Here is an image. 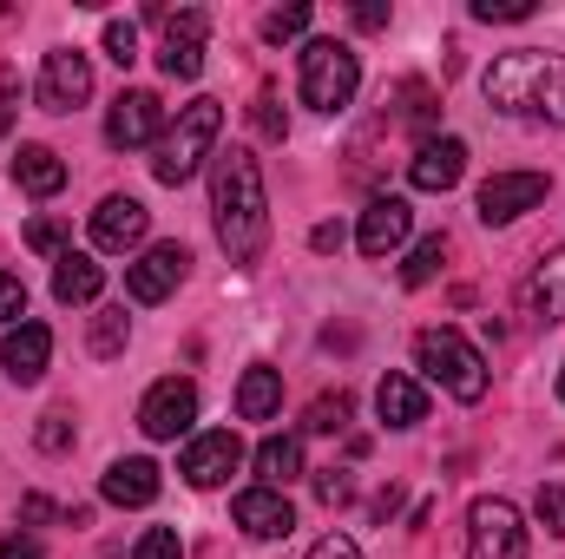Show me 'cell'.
I'll list each match as a JSON object with an SVG mask.
<instances>
[{
	"mask_svg": "<svg viewBox=\"0 0 565 559\" xmlns=\"http://www.w3.org/2000/svg\"><path fill=\"white\" fill-rule=\"evenodd\" d=\"M211 211H217V238L237 264H257L264 244H270V191H264V171L244 145L217 151L211 158Z\"/></svg>",
	"mask_w": 565,
	"mask_h": 559,
	"instance_id": "obj_1",
	"label": "cell"
},
{
	"mask_svg": "<svg viewBox=\"0 0 565 559\" xmlns=\"http://www.w3.org/2000/svg\"><path fill=\"white\" fill-rule=\"evenodd\" d=\"M480 93L507 119H553V126H565V53H540V46L500 53L487 66V80H480Z\"/></svg>",
	"mask_w": 565,
	"mask_h": 559,
	"instance_id": "obj_2",
	"label": "cell"
},
{
	"mask_svg": "<svg viewBox=\"0 0 565 559\" xmlns=\"http://www.w3.org/2000/svg\"><path fill=\"white\" fill-rule=\"evenodd\" d=\"M217 133H224V106H217V99L178 106V126L151 145V178H158V184H191L198 165L217 158Z\"/></svg>",
	"mask_w": 565,
	"mask_h": 559,
	"instance_id": "obj_3",
	"label": "cell"
},
{
	"mask_svg": "<svg viewBox=\"0 0 565 559\" xmlns=\"http://www.w3.org/2000/svg\"><path fill=\"white\" fill-rule=\"evenodd\" d=\"M415 369L427 382H440L454 402H480L487 395V356L460 329H422L415 336Z\"/></svg>",
	"mask_w": 565,
	"mask_h": 559,
	"instance_id": "obj_4",
	"label": "cell"
},
{
	"mask_svg": "<svg viewBox=\"0 0 565 559\" xmlns=\"http://www.w3.org/2000/svg\"><path fill=\"white\" fill-rule=\"evenodd\" d=\"M355 86H362L355 46H342V40H309V46H302V80H296L302 106L342 113V106H355Z\"/></svg>",
	"mask_w": 565,
	"mask_h": 559,
	"instance_id": "obj_5",
	"label": "cell"
},
{
	"mask_svg": "<svg viewBox=\"0 0 565 559\" xmlns=\"http://www.w3.org/2000/svg\"><path fill=\"white\" fill-rule=\"evenodd\" d=\"M467 559H526V520L513 500H473L467 507Z\"/></svg>",
	"mask_w": 565,
	"mask_h": 559,
	"instance_id": "obj_6",
	"label": "cell"
},
{
	"mask_svg": "<svg viewBox=\"0 0 565 559\" xmlns=\"http://www.w3.org/2000/svg\"><path fill=\"white\" fill-rule=\"evenodd\" d=\"M151 20L164 27L158 66H164L171 80H198V73H204V33H211V20H204L198 7H184V13H158V7H151Z\"/></svg>",
	"mask_w": 565,
	"mask_h": 559,
	"instance_id": "obj_7",
	"label": "cell"
},
{
	"mask_svg": "<svg viewBox=\"0 0 565 559\" xmlns=\"http://www.w3.org/2000/svg\"><path fill=\"white\" fill-rule=\"evenodd\" d=\"M93 99V60L79 46H53L40 66V113H73Z\"/></svg>",
	"mask_w": 565,
	"mask_h": 559,
	"instance_id": "obj_8",
	"label": "cell"
},
{
	"mask_svg": "<svg viewBox=\"0 0 565 559\" xmlns=\"http://www.w3.org/2000/svg\"><path fill=\"white\" fill-rule=\"evenodd\" d=\"M546 191H553L546 171H493V178L480 184V224H513V218H526L533 204H546Z\"/></svg>",
	"mask_w": 565,
	"mask_h": 559,
	"instance_id": "obj_9",
	"label": "cell"
},
{
	"mask_svg": "<svg viewBox=\"0 0 565 559\" xmlns=\"http://www.w3.org/2000/svg\"><path fill=\"white\" fill-rule=\"evenodd\" d=\"M237 467H244V441H237L231 428L191 434V441H184V454H178V474H184L191 487H224Z\"/></svg>",
	"mask_w": 565,
	"mask_h": 559,
	"instance_id": "obj_10",
	"label": "cell"
},
{
	"mask_svg": "<svg viewBox=\"0 0 565 559\" xmlns=\"http://www.w3.org/2000/svg\"><path fill=\"white\" fill-rule=\"evenodd\" d=\"M191 421H198V382H184V376L151 382V395L139 402V428L151 441H178V434H191Z\"/></svg>",
	"mask_w": 565,
	"mask_h": 559,
	"instance_id": "obj_11",
	"label": "cell"
},
{
	"mask_svg": "<svg viewBox=\"0 0 565 559\" xmlns=\"http://www.w3.org/2000/svg\"><path fill=\"white\" fill-rule=\"evenodd\" d=\"M164 139V106H158V93H119L113 99V113H106V145H119V151H139V145H158Z\"/></svg>",
	"mask_w": 565,
	"mask_h": 559,
	"instance_id": "obj_12",
	"label": "cell"
},
{
	"mask_svg": "<svg viewBox=\"0 0 565 559\" xmlns=\"http://www.w3.org/2000/svg\"><path fill=\"white\" fill-rule=\"evenodd\" d=\"M184 264H191L184 244H151L139 264H126V296H132V303H164V296L184 283Z\"/></svg>",
	"mask_w": 565,
	"mask_h": 559,
	"instance_id": "obj_13",
	"label": "cell"
},
{
	"mask_svg": "<svg viewBox=\"0 0 565 559\" xmlns=\"http://www.w3.org/2000/svg\"><path fill=\"white\" fill-rule=\"evenodd\" d=\"M408 231H415V211H408V198H375V204L362 211V231H355V244H362V257H395V251L408 244Z\"/></svg>",
	"mask_w": 565,
	"mask_h": 559,
	"instance_id": "obj_14",
	"label": "cell"
},
{
	"mask_svg": "<svg viewBox=\"0 0 565 559\" xmlns=\"http://www.w3.org/2000/svg\"><path fill=\"white\" fill-rule=\"evenodd\" d=\"M231 514H237V527H244L250 540H282V534L296 527V507H289L282 487H244Z\"/></svg>",
	"mask_w": 565,
	"mask_h": 559,
	"instance_id": "obj_15",
	"label": "cell"
},
{
	"mask_svg": "<svg viewBox=\"0 0 565 559\" xmlns=\"http://www.w3.org/2000/svg\"><path fill=\"white\" fill-rule=\"evenodd\" d=\"M46 362H53V329H46V323H20V329H7V342H0V369H7L20 389L40 382Z\"/></svg>",
	"mask_w": 565,
	"mask_h": 559,
	"instance_id": "obj_16",
	"label": "cell"
},
{
	"mask_svg": "<svg viewBox=\"0 0 565 559\" xmlns=\"http://www.w3.org/2000/svg\"><path fill=\"white\" fill-rule=\"evenodd\" d=\"M145 231H151V211H145L139 198H106L93 211V244L99 251H139Z\"/></svg>",
	"mask_w": 565,
	"mask_h": 559,
	"instance_id": "obj_17",
	"label": "cell"
},
{
	"mask_svg": "<svg viewBox=\"0 0 565 559\" xmlns=\"http://www.w3.org/2000/svg\"><path fill=\"white\" fill-rule=\"evenodd\" d=\"M467 171V145L460 139H422L415 158H408V184L415 191H454Z\"/></svg>",
	"mask_w": 565,
	"mask_h": 559,
	"instance_id": "obj_18",
	"label": "cell"
},
{
	"mask_svg": "<svg viewBox=\"0 0 565 559\" xmlns=\"http://www.w3.org/2000/svg\"><path fill=\"white\" fill-rule=\"evenodd\" d=\"M520 316H533V323H565V251L540 257V271L520 283Z\"/></svg>",
	"mask_w": 565,
	"mask_h": 559,
	"instance_id": "obj_19",
	"label": "cell"
},
{
	"mask_svg": "<svg viewBox=\"0 0 565 559\" xmlns=\"http://www.w3.org/2000/svg\"><path fill=\"white\" fill-rule=\"evenodd\" d=\"M158 461H145V454H126V461H113L106 467V481H99V494L113 500V507H151L158 500Z\"/></svg>",
	"mask_w": 565,
	"mask_h": 559,
	"instance_id": "obj_20",
	"label": "cell"
},
{
	"mask_svg": "<svg viewBox=\"0 0 565 559\" xmlns=\"http://www.w3.org/2000/svg\"><path fill=\"white\" fill-rule=\"evenodd\" d=\"M375 415L388 421V428H415V421H427V389L415 382V376H382V389H375Z\"/></svg>",
	"mask_w": 565,
	"mask_h": 559,
	"instance_id": "obj_21",
	"label": "cell"
},
{
	"mask_svg": "<svg viewBox=\"0 0 565 559\" xmlns=\"http://www.w3.org/2000/svg\"><path fill=\"white\" fill-rule=\"evenodd\" d=\"M13 184H20L26 198H53V191L66 184L60 151H53V145H20V151H13Z\"/></svg>",
	"mask_w": 565,
	"mask_h": 559,
	"instance_id": "obj_22",
	"label": "cell"
},
{
	"mask_svg": "<svg viewBox=\"0 0 565 559\" xmlns=\"http://www.w3.org/2000/svg\"><path fill=\"white\" fill-rule=\"evenodd\" d=\"M99 289H106V271H99L86 251H60V257H53V296H60V303H93Z\"/></svg>",
	"mask_w": 565,
	"mask_h": 559,
	"instance_id": "obj_23",
	"label": "cell"
},
{
	"mask_svg": "<svg viewBox=\"0 0 565 559\" xmlns=\"http://www.w3.org/2000/svg\"><path fill=\"white\" fill-rule=\"evenodd\" d=\"M282 409V376L277 369H244V382H237V415L244 421H270Z\"/></svg>",
	"mask_w": 565,
	"mask_h": 559,
	"instance_id": "obj_24",
	"label": "cell"
},
{
	"mask_svg": "<svg viewBox=\"0 0 565 559\" xmlns=\"http://www.w3.org/2000/svg\"><path fill=\"white\" fill-rule=\"evenodd\" d=\"M250 461H257L264 487H289V481L302 474V441H296V434H270V441H264Z\"/></svg>",
	"mask_w": 565,
	"mask_h": 559,
	"instance_id": "obj_25",
	"label": "cell"
},
{
	"mask_svg": "<svg viewBox=\"0 0 565 559\" xmlns=\"http://www.w3.org/2000/svg\"><path fill=\"white\" fill-rule=\"evenodd\" d=\"M349 415H355V402H349V389H335V395H316V402H309V421H302V428H309V434H342Z\"/></svg>",
	"mask_w": 565,
	"mask_h": 559,
	"instance_id": "obj_26",
	"label": "cell"
},
{
	"mask_svg": "<svg viewBox=\"0 0 565 559\" xmlns=\"http://www.w3.org/2000/svg\"><path fill=\"white\" fill-rule=\"evenodd\" d=\"M126 336H132L126 309H99V316H93V336H86V342H93V356H119V349H126Z\"/></svg>",
	"mask_w": 565,
	"mask_h": 559,
	"instance_id": "obj_27",
	"label": "cell"
},
{
	"mask_svg": "<svg viewBox=\"0 0 565 559\" xmlns=\"http://www.w3.org/2000/svg\"><path fill=\"white\" fill-rule=\"evenodd\" d=\"M440 257H447V238H422V244H415V257L402 264V283H408V289H422V283H434V271H440Z\"/></svg>",
	"mask_w": 565,
	"mask_h": 559,
	"instance_id": "obj_28",
	"label": "cell"
},
{
	"mask_svg": "<svg viewBox=\"0 0 565 559\" xmlns=\"http://www.w3.org/2000/svg\"><path fill=\"white\" fill-rule=\"evenodd\" d=\"M296 33H309V7H302V0L264 13V40H296Z\"/></svg>",
	"mask_w": 565,
	"mask_h": 559,
	"instance_id": "obj_29",
	"label": "cell"
},
{
	"mask_svg": "<svg viewBox=\"0 0 565 559\" xmlns=\"http://www.w3.org/2000/svg\"><path fill=\"white\" fill-rule=\"evenodd\" d=\"M106 53L119 66H132L139 60V20H106Z\"/></svg>",
	"mask_w": 565,
	"mask_h": 559,
	"instance_id": "obj_30",
	"label": "cell"
},
{
	"mask_svg": "<svg viewBox=\"0 0 565 559\" xmlns=\"http://www.w3.org/2000/svg\"><path fill=\"white\" fill-rule=\"evenodd\" d=\"M250 126H257L264 139H289V119H282L277 93H257V106H250Z\"/></svg>",
	"mask_w": 565,
	"mask_h": 559,
	"instance_id": "obj_31",
	"label": "cell"
},
{
	"mask_svg": "<svg viewBox=\"0 0 565 559\" xmlns=\"http://www.w3.org/2000/svg\"><path fill=\"white\" fill-rule=\"evenodd\" d=\"M132 559H184V540H178L171 527H145V540H139Z\"/></svg>",
	"mask_w": 565,
	"mask_h": 559,
	"instance_id": "obj_32",
	"label": "cell"
},
{
	"mask_svg": "<svg viewBox=\"0 0 565 559\" xmlns=\"http://www.w3.org/2000/svg\"><path fill=\"white\" fill-rule=\"evenodd\" d=\"M60 244H66V224H60V218H33V224H26V251H40V257H53Z\"/></svg>",
	"mask_w": 565,
	"mask_h": 559,
	"instance_id": "obj_33",
	"label": "cell"
},
{
	"mask_svg": "<svg viewBox=\"0 0 565 559\" xmlns=\"http://www.w3.org/2000/svg\"><path fill=\"white\" fill-rule=\"evenodd\" d=\"M533 514L546 520V534H565V487H559V481H546V487H540V500H533Z\"/></svg>",
	"mask_w": 565,
	"mask_h": 559,
	"instance_id": "obj_34",
	"label": "cell"
},
{
	"mask_svg": "<svg viewBox=\"0 0 565 559\" xmlns=\"http://www.w3.org/2000/svg\"><path fill=\"white\" fill-rule=\"evenodd\" d=\"M20 316H26V283L0 271V323H13V329H20Z\"/></svg>",
	"mask_w": 565,
	"mask_h": 559,
	"instance_id": "obj_35",
	"label": "cell"
},
{
	"mask_svg": "<svg viewBox=\"0 0 565 559\" xmlns=\"http://www.w3.org/2000/svg\"><path fill=\"white\" fill-rule=\"evenodd\" d=\"M33 441H40L46 454H66V447H73V421L66 415H40V434H33Z\"/></svg>",
	"mask_w": 565,
	"mask_h": 559,
	"instance_id": "obj_36",
	"label": "cell"
},
{
	"mask_svg": "<svg viewBox=\"0 0 565 559\" xmlns=\"http://www.w3.org/2000/svg\"><path fill=\"white\" fill-rule=\"evenodd\" d=\"M473 20H533V0H473Z\"/></svg>",
	"mask_w": 565,
	"mask_h": 559,
	"instance_id": "obj_37",
	"label": "cell"
},
{
	"mask_svg": "<svg viewBox=\"0 0 565 559\" xmlns=\"http://www.w3.org/2000/svg\"><path fill=\"white\" fill-rule=\"evenodd\" d=\"M349 494H355V487H349V474H342V467H329V474H316V500H322V507H342Z\"/></svg>",
	"mask_w": 565,
	"mask_h": 559,
	"instance_id": "obj_38",
	"label": "cell"
},
{
	"mask_svg": "<svg viewBox=\"0 0 565 559\" xmlns=\"http://www.w3.org/2000/svg\"><path fill=\"white\" fill-rule=\"evenodd\" d=\"M309 559H362V547H355L349 534H322V540L309 547Z\"/></svg>",
	"mask_w": 565,
	"mask_h": 559,
	"instance_id": "obj_39",
	"label": "cell"
},
{
	"mask_svg": "<svg viewBox=\"0 0 565 559\" xmlns=\"http://www.w3.org/2000/svg\"><path fill=\"white\" fill-rule=\"evenodd\" d=\"M0 559H46V553H40V540H26V534H7V540H0Z\"/></svg>",
	"mask_w": 565,
	"mask_h": 559,
	"instance_id": "obj_40",
	"label": "cell"
},
{
	"mask_svg": "<svg viewBox=\"0 0 565 559\" xmlns=\"http://www.w3.org/2000/svg\"><path fill=\"white\" fill-rule=\"evenodd\" d=\"M355 27H362V33L388 27V7H382V0H362V7H355Z\"/></svg>",
	"mask_w": 565,
	"mask_h": 559,
	"instance_id": "obj_41",
	"label": "cell"
},
{
	"mask_svg": "<svg viewBox=\"0 0 565 559\" xmlns=\"http://www.w3.org/2000/svg\"><path fill=\"white\" fill-rule=\"evenodd\" d=\"M309 244H316V251H342V224H316Z\"/></svg>",
	"mask_w": 565,
	"mask_h": 559,
	"instance_id": "obj_42",
	"label": "cell"
},
{
	"mask_svg": "<svg viewBox=\"0 0 565 559\" xmlns=\"http://www.w3.org/2000/svg\"><path fill=\"white\" fill-rule=\"evenodd\" d=\"M7 126H13V73H0V139H7Z\"/></svg>",
	"mask_w": 565,
	"mask_h": 559,
	"instance_id": "obj_43",
	"label": "cell"
},
{
	"mask_svg": "<svg viewBox=\"0 0 565 559\" xmlns=\"http://www.w3.org/2000/svg\"><path fill=\"white\" fill-rule=\"evenodd\" d=\"M559 402H565V369H559Z\"/></svg>",
	"mask_w": 565,
	"mask_h": 559,
	"instance_id": "obj_44",
	"label": "cell"
}]
</instances>
